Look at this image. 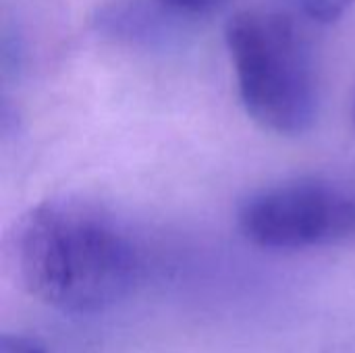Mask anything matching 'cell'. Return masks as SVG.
Segmentation results:
<instances>
[{
	"instance_id": "6da1fadb",
	"label": "cell",
	"mask_w": 355,
	"mask_h": 353,
	"mask_svg": "<svg viewBox=\"0 0 355 353\" xmlns=\"http://www.w3.org/2000/svg\"><path fill=\"white\" fill-rule=\"evenodd\" d=\"M12 256L27 293L71 314L119 304L141 275L129 233L104 210L73 200L31 208L17 225Z\"/></svg>"
},
{
	"instance_id": "7a4b0ae2",
	"label": "cell",
	"mask_w": 355,
	"mask_h": 353,
	"mask_svg": "<svg viewBox=\"0 0 355 353\" xmlns=\"http://www.w3.org/2000/svg\"><path fill=\"white\" fill-rule=\"evenodd\" d=\"M237 89L248 114L277 135H304L318 114L312 50L283 12L239 10L225 27Z\"/></svg>"
},
{
	"instance_id": "3957f363",
	"label": "cell",
	"mask_w": 355,
	"mask_h": 353,
	"mask_svg": "<svg viewBox=\"0 0 355 353\" xmlns=\"http://www.w3.org/2000/svg\"><path fill=\"white\" fill-rule=\"evenodd\" d=\"M239 231L264 250H306L355 241V185L297 179L250 196Z\"/></svg>"
},
{
	"instance_id": "277c9868",
	"label": "cell",
	"mask_w": 355,
	"mask_h": 353,
	"mask_svg": "<svg viewBox=\"0 0 355 353\" xmlns=\"http://www.w3.org/2000/svg\"><path fill=\"white\" fill-rule=\"evenodd\" d=\"M96 25L102 33L129 42H144L148 46L168 33L166 17L156 8L139 2L112 4L102 8Z\"/></svg>"
},
{
	"instance_id": "5b68a950",
	"label": "cell",
	"mask_w": 355,
	"mask_h": 353,
	"mask_svg": "<svg viewBox=\"0 0 355 353\" xmlns=\"http://www.w3.org/2000/svg\"><path fill=\"white\" fill-rule=\"evenodd\" d=\"M354 2L355 0H300L304 12L312 21L324 23V25L339 21Z\"/></svg>"
},
{
	"instance_id": "8992f818",
	"label": "cell",
	"mask_w": 355,
	"mask_h": 353,
	"mask_svg": "<svg viewBox=\"0 0 355 353\" xmlns=\"http://www.w3.org/2000/svg\"><path fill=\"white\" fill-rule=\"evenodd\" d=\"M160 6L179 15H208L216 10L225 0H156Z\"/></svg>"
},
{
	"instance_id": "52a82bcc",
	"label": "cell",
	"mask_w": 355,
	"mask_h": 353,
	"mask_svg": "<svg viewBox=\"0 0 355 353\" xmlns=\"http://www.w3.org/2000/svg\"><path fill=\"white\" fill-rule=\"evenodd\" d=\"M0 353H46V347L31 337L4 333L0 339Z\"/></svg>"
},
{
	"instance_id": "ba28073f",
	"label": "cell",
	"mask_w": 355,
	"mask_h": 353,
	"mask_svg": "<svg viewBox=\"0 0 355 353\" xmlns=\"http://www.w3.org/2000/svg\"><path fill=\"white\" fill-rule=\"evenodd\" d=\"M352 117H354V123H355V100H354V110H352Z\"/></svg>"
}]
</instances>
